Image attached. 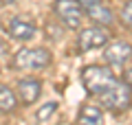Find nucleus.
Wrapping results in <instances>:
<instances>
[{"mask_svg":"<svg viewBox=\"0 0 132 125\" xmlns=\"http://www.w3.org/2000/svg\"><path fill=\"white\" fill-rule=\"evenodd\" d=\"M81 83H84L88 94H99L101 97L117 83V77L106 66H86V68H81Z\"/></svg>","mask_w":132,"mask_h":125,"instance_id":"nucleus-1","label":"nucleus"},{"mask_svg":"<svg viewBox=\"0 0 132 125\" xmlns=\"http://www.w3.org/2000/svg\"><path fill=\"white\" fill-rule=\"evenodd\" d=\"M51 64V53L42 46L20 48L11 59V68L15 70H42Z\"/></svg>","mask_w":132,"mask_h":125,"instance_id":"nucleus-2","label":"nucleus"},{"mask_svg":"<svg viewBox=\"0 0 132 125\" xmlns=\"http://www.w3.org/2000/svg\"><path fill=\"white\" fill-rule=\"evenodd\" d=\"M101 105H106L110 112H126L132 105V88L128 83H114L108 92L101 94Z\"/></svg>","mask_w":132,"mask_h":125,"instance_id":"nucleus-3","label":"nucleus"},{"mask_svg":"<svg viewBox=\"0 0 132 125\" xmlns=\"http://www.w3.org/2000/svg\"><path fill=\"white\" fill-rule=\"evenodd\" d=\"M53 11H55L57 20L68 29H77L84 20V7L77 0H57L53 5Z\"/></svg>","mask_w":132,"mask_h":125,"instance_id":"nucleus-4","label":"nucleus"},{"mask_svg":"<svg viewBox=\"0 0 132 125\" xmlns=\"http://www.w3.org/2000/svg\"><path fill=\"white\" fill-rule=\"evenodd\" d=\"M108 37H110V33L106 31V26H101V24L86 26V29H81V33L77 35V48H79L81 53L93 51V48H101V46H106Z\"/></svg>","mask_w":132,"mask_h":125,"instance_id":"nucleus-5","label":"nucleus"},{"mask_svg":"<svg viewBox=\"0 0 132 125\" xmlns=\"http://www.w3.org/2000/svg\"><path fill=\"white\" fill-rule=\"evenodd\" d=\"M104 59H106V64L117 66V68L126 66L128 61H132V44H128L123 40H117L112 44H108L104 51Z\"/></svg>","mask_w":132,"mask_h":125,"instance_id":"nucleus-6","label":"nucleus"},{"mask_svg":"<svg viewBox=\"0 0 132 125\" xmlns=\"http://www.w3.org/2000/svg\"><path fill=\"white\" fill-rule=\"evenodd\" d=\"M7 29H9V35L18 42H29L38 33V26H35V22L29 15H15V18H11Z\"/></svg>","mask_w":132,"mask_h":125,"instance_id":"nucleus-7","label":"nucleus"},{"mask_svg":"<svg viewBox=\"0 0 132 125\" xmlns=\"http://www.w3.org/2000/svg\"><path fill=\"white\" fill-rule=\"evenodd\" d=\"M15 88H18V97L24 105H31L40 99L42 94V81L35 77H24V79H18L15 83Z\"/></svg>","mask_w":132,"mask_h":125,"instance_id":"nucleus-8","label":"nucleus"},{"mask_svg":"<svg viewBox=\"0 0 132 125\" xmlns=\"http://www.w3.org/2000/svg\"><path fill=\"white\" fill-rule=\"evenodd\" d=\"M73 125H104V114L97 105H81Z\"/></svg>","mask_w":132,"mask_h":125,"instance_id":"nucleus-9","label":"nucleus"},{"mask_svg":"<svg viewBox=\"0 0 132 125\" xmlns=\"http://www.w3.org/2000/svg\"><path fill=\"white\" fill-rule=\"evenodd\" d=\"M86 13H88V18H93L97 24H101V26H110L114 20L112 11H110V7H106L104 2H97V5H93L90 9H86Z\"/></svg>","mask_w":132,"mask_h":125,"instance_id":"nucleus-10","label":"nucleus"},{"mask_svg":"<svg viewBox=\"0 0 132 125\" xmlns=\"http://www.w3.org/2000/svg\"><path fill=\"white\" fill-rule=\"evenodd\" d=\"M15 105H18V99H15L13 90L9 86H5V83H0V112L9 114V112L15 110Z\"/></svg>","mask_w":132,"mask_h":125,"instance_id":"nucleus-11","label":"nucleus"},{"mask_svg":"<svg viewBox=\"0 0 132 125\" xmlns=\"http://www.w3.org/2000/svg\"><path fill=\"white\" fill-rule=\"evenodd\" d=\"M55 112H57V101H48V103H44V105H40L35 110V121L38 123H46Z\"/></svg>","mask_w":132,"mask_h":125,"instance_id":"nucleus-12","label":"nucleus"},{"mask_svg":"<svg viewBox=\"0 0 132 125\" xmlns=\"http://www.w3.org/2000/svg\"><path fill=\"white\" fill-rule=\"evenodd\" d=\"M121 22L126 24L128 29H132V0H128L121 9Z\"/></svg>","mask_w":132,"mask_h":125,"instance_id":"nucleus-13","label":"nucleus"},{"mask_svg":"<svg viewBox=\"0 0 132 125\" xmlns=\"http://www.w3.org/2000/svg\"><path fill=\"white\" fill-rule=\"evenodd\" d=\"M77 2H79L84 9H90L93 5H97V2H101V0H77Z\"/></svg>","mask_w":132,"mask_h":125,"instance_id":"nucleus-14","label":"nucleus"},{"mask_svg":"<svg viewBox=\"0 0 132 125\" xmlns=\"http://www.w3.org/2000/svg\"><path fill=\"white\" fill-rule=\"evenodd\" d=\"M123 83H128V86L132 88V68L126 70V75H123Z\"/></svg>","mask_w":132,"mask_h":125,"instance_id":"nucleus-15","label":"nucleus"},{"mask_svg":"<svg viewBox=\"0 0 132 125\" xmlns=\"http://www.w3.org/2000/svg\"><path fill=\"white\" fill-rule=\"evenodd\" d=\"M7 53H9V46H7V42L0 40V57H5Z\"/></svg>","mask_w":132,"mask_h":125,"instance_id":"nucleus-16","label":"nucleus"},{"mask_svg":"<svg viewBox=\"0 0 132 125\" xmlns=\"http://www.w3.org/2000/svg\"><path fill=\"white\" fill-rule=\"evenodd\" d=\"M2 5H11V2H15V0H0Z\"/></svg>","mask_w":132,"mask_h":125,"instance_id":"nucleus-17","label":"nucleus"}]
</instances>
